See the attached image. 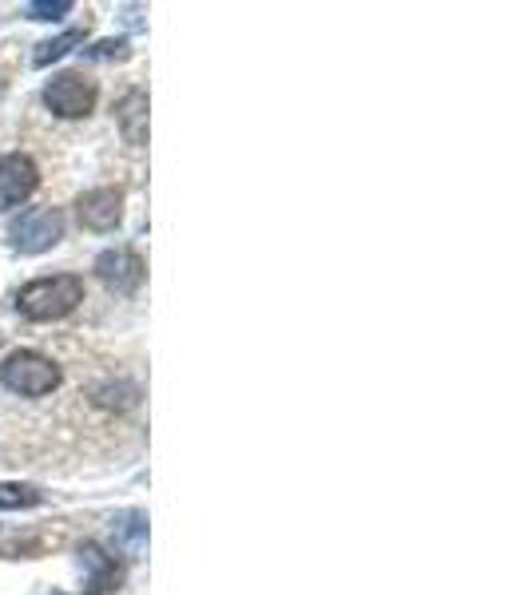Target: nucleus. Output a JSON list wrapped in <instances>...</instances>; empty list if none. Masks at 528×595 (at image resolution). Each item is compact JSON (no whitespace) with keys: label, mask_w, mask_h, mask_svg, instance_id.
Returning a JSON list of instances; mask_svg holds the SVG:
<instances>
[{"label":"nucleus","mask_w":528,"mask_h":595,"mask_svg":"<svg viewBox=\"0 0 528 595\" xmlns=\"http://www.w3.org/2000/svg\"><path fill=\"white\" fill-rule=\"evenodd\" d=\"M84 302V282L76 275H52V278H36L16 294V306H21L24 318L33 321H56L68 318L72 309Z\"/></svg>","instance_id":"f257e3e1"},{"label":"nucleus","mask_w":528,"mask_h":595,"mask_svg":"<svg viewBox=\"0 0 528 595\" xmlns=\"http://www.w3.org/2000/svg\"><path fill=\"white\" fill-rule=\"evenodd\" d=\"M0 385L21 397H45L60 385V366L36 350H16L0 366Z\"/></svg>","instance_id":"f03ea898"},{"label":"nucleus","mask_w":528,"mask_h":595,"mask_svg":"<svg viewBox=\"0 0 528 595\" xmlns=\"http://www.w3.org/2000/svg\"><path fill=\"white\" fill-rule=\"evenodd\" d=\"M45 103L60 119H84L96 107V84L80 72H60L45 88Z\"/></svg>","instance_id":"7ed1b4c3"},{"label":"nucleus","mask_w":528,"mask_h":595,"mask_svg":"<svg viewBox=\"0 0 528 595\" xmlns=\"http://www.w3.org/2000/svg\"><path fill=\"white\" fill-rule=\"evenodd\" d=\"M64 239V215L52 211V206H36V211H24L16 223H12V242L16 251L24 254H40L48 246H56Z\"/></svg>","instance_id":"20e7f679"},{"label":"nucleus","mask_w":528,"mask_h":595,"mask_svg":"<svg viewBox=\"0 0 528 595\" xmlns=\"http://www.w3.org/2000/svg\"><path fill=\"white\" fill-rule=\"evenodd\" d=\"M36 187H40V167H36L28 155L16 151V155H4V160H0V211L21 206Z\"/></svg>","instance_id":"39448f33"},{"label":"nucleus","mask_w":528,"mask_h":595,"mask_svg":"<svg viewBox=\"0 0 528 595\" xmlns=\"http://www.w3.org/2000/svg\"><path fill=\"white\" fill-rule=\"evenodd\" d=\"M96 275L115 294H131L143 282V258L136 251H104L96 258Z\"/></svg>","instance_id":"423d86ee"},{"label":"nucleus","mask_w":528,"mask_h":595,"mask_svg":"<svg viewBox=\"0 0 528 595\" xmlns=\"http://www.w3.org/2000/svg\"><path fill=\"white\" fill-rule=\"evenodd\" d=\"M76 215L88 230H115V223L124 215V195L115 187H96V191L76 199Z\"/></svg>","instance_id":"0eeeda50"},{"label":"nucleus","mask_w":528,"mask_h":595,"mask_svg":"<svg viewBox=\"0 0 528 595\" xmlns=\"http://www.w3.org/2000/svg\"><path fill=\"white\" fill-rule=\"evenodd\" d=\"M80 568L88 572V595H104L120 584V564L108 556L100 544H84L80 548Z\"/></svg>","instance_id":"6e6552de"},{"label":"nucleus","mask_w":528,"mask_h":595,"mask_svg":"<svg viewBox=\"0 0 528 595\" xmlns=\"http://www.w3.org/2000/svg\"><path fill=\"white\" fill-rule=\"evenodd\" d=\"M115 119H120V127H124L127 143H143L148 139V96L139 92H127L124 100L115 103Z\"/></svg>","instance_id":"1a4fd4ad"},{"label":"nucleus","mask_w":528,"mask_h":595,"mask_svg":"<svg viewBox=\"0 0 528 595\" xmlns=\"http://www.w3.org/2000/svg\"><path fill=\"white\" fill-rule=\"evenodd\" d=\"M112 536H115V544H124L127 552H139L143 548V540H148V516L120 512L112 520Z\"/></svg>","instance_id":"9d476101"},{"label":"nucleus","mask_w":528,"mask_h":595,"mask_svg":"<svg viewBox=\"0 0 528 595\" xmlns=\"http://www.w3.org/2000/svg\"><path fill=\"white\" fill-rule=\"evenodd\" d=\"M76 45H84V28H68L64 36H56V40H45V45L36 48V56H33V64L36 68H48L52 60H60L64 52H72Z\"/></svg>","instance_id":"9b49d317"},{"label":"nucleus","mask_w":528,"mask_h":595,"mask_svg":"<svg viewBox=\"0 0 528 595\" xmlns=\"http://www.w3.org/2000/svg\"><path fill=\"white\" fill-rule=\"evenodd\" d=\"M45 501L40 489L33 484H0V512H9V508H33V504Z\"/></svg>","instance_id":"f8f14e48"},{"label":"nucleus","mask_w":528,"mask_h":595,"mask_svg":"<svg viewBox=\"0 0 528 595\" xmlns=\"http://www.w3.org/2000/svg\"><path fill=\"white\" fill-rule=\"evenodd\" d=\"M64 12H72L68 0H33V4H24V16H28V21H56Z\"/></svg>","instance_id":"ddd939ff"},{"label":"nucleus","mask_w":528,"mask_h":595,"mask_svg":"<svg viewBox=\"0 0 528 595\" xmlns=\"http://www.w3.org/2000/svg\"><path fill=\"white\" fill-rule=\"evenodd\" d=\"M88 60H124L127 56V45L124 40H104V45H96L84 52Z\"/></svg>","instance_id":"4468645a"}]
</instances>
